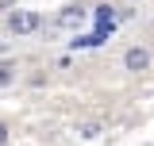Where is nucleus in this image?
Returning a JSON list of instances; mask_svg holds the SVG:
<instances>
[{"instance_id":"1","label":"nucleus","mask_w":154,"mask_h":146,"mask_svg":"<svg viewBox=\"0 0 154 146\" xmlns=\"http://www.w3.org/2000/svg\"><path fill=\"white\" fill-rule=\"evenodd\" d=\"M38 27H42V16H38V12H12V16H8V31H12V35H31Z\"/></svg>"},{"instance_id":"2","label":"nucleus","mask_w":154,"mask_h":146,"mask_svg":"<svg viewBox=\"0 0 154 146\" xmlns=\"http://www.w3.org/2000/svg\"><path fill=\"white\" fill-rule=\"evenodd\" d=\"M123 69H127V73H146V69H150V50H146V46H127Z\"/></svg>"},{"instance_id":"3","label":"nucleus","mask_w":154,"mask_h":146,"mask_svg":"<svg viewBox=\"0 0 154 146\" xmlns=\"http://www.w3.org/2000/svg\"><path fill=\"white\" fill-rule=\"evenodd\" d=\"M85 16H89V12H85L81 4H69V8H66V12L58 16V23H66V27H73V23H81Z\"/></svg>"},{"instance_id":"4","label":"nucleus","mask_w":154,"mask_h":146,"mask_svg":"<svg viewBox=\"0 0 154 146\" xmlns=\"http://www.w3.org/2000/svg\"><path fill=\"white\" fill-rule=\"evenodd\" d=\"M12 81H16V62L4 58V62H0V89H8Z\"/></svg>"},{"instance_id":"5","label":"nucleus","mask_w":154,"mask_h":146,"mask_svg":"<svg viewBox=\"0 0 154 146\" xmlns=\"http://www.w3.org/2000/svg\"><path fill=\"white\" fill-rule=\"evenodd\" d=\"M96 135H100L96 123H85V127H81V138H96Z\"/></svg>"},{"instance_id":"6","label":"nucleus","mask_w":154,"mask_h":146,"mask_svg":"<svg viewBox=\"0 0 154 146\" xmlns=\"http://www.w3.org/2000/svg\"><path fill=\"white\" fill-rule=\"evenodd\" d=\"M8 138H12V131H8V123L0 119V146H8Z\"/></svg>"}]
</instances>
